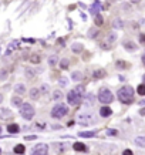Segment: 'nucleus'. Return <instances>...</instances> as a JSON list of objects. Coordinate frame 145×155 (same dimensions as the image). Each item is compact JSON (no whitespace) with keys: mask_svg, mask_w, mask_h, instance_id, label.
I'll return each mask as SVG.
<instances>
[{"mask_svg":"<svg viewBox=\"0 0 145 155\" xmlns=\"http://www.w3.org/2000/svg\"><path fill=\"white\" fill-rule=\"evenodd\" d=\"M134 95H135V91L131 85H124L117 93V97L122 104H131L134 101Z\"/></svg>","mask_w":145,"mask_h":155,"instance_id":"nucleus-1","label":"nucleus"},{"mask_svg":"<svg viewBox=\"0 0 145 155\" xmlns=\"http://www.w3.org/2000/svg\"><path fill=\"white\" fill-rule=\"evenodd\" d=\"M51 118L54 120H60V118H63V117H66L68 114V107H67L66 104H56L53 108H51Z\"/></svg>","mask_w":145,"mask_h":155,"instance_id":"nucleus-2","label":"nucleus"},{"mask_svg":"<svg viewBox=\"0 0 145 155\" xmlns=\"http://www.w3.org/2000/svg\"><path fill=\"white\" fill-rule=\"evenodd\" d=\"M34 114H36V110H34L33 105L29 103H23V105L20 107V115L23 117L24 120L30 121V120H33Z\"/></svg>","mask_w":145,"mask_h":155,"instance_id":"nucleus-3","label":"nucleus"},{"mask_svg":"<svg viewBox=\"0 0 145 155\" xmlns=\"http://www.w3.org/2000/svg\"><path fill=\"white\" fill-rule=\"evenodd\" d=\"M98 101L101 104H110L114 101V94H112L111 90L108 88H100L98 91Z\"/></svg>","mask_w":145,"mask_h":155,"instance_id":"nucleus-4","label":"nucleus"},{"mask_svg":"<svg viewBox=\"0 0 145 155\" xmlns=\"http://www.w3.org/2000/svg\"><path fill=\"white\" fill-rule=\"evenodd\" d=\"M117 37H118V36H117V33H115V32H110L105 36V39L103 40V43L100 44V47H101L103 50H110V48H111V46L115 43Z\"/></svg>","mask_w":145,"mask_h":155,"instance_id":"nucleus-5","label":"nucleus"},{"mask_svg":"<svg viewBox=\"0 0 145 155\" xmlns=\"http://www.w3.org/2000/svg\"><path fill=\"white\" fill-rule=\"evenodd\" d=\"M81 98H83V95H80L75 90H70L67 93V103L71 104V105H75V104L81 103Z\"/></svg>","mask_w":145,"mask_h":155,"instance_id":"nucleus-6","label":"nucleus"},{"mask_svg":"<svg viewBox=\"0 0 145 155\" xmlns=\"http://www.w3.org/2000/svg\"><path fill=\"white\" fill-rule=\"evenodd\" d=\"M30 155H48V145L47 144H37V145H34Z\"/></svg>","mask_w":145,"mask_h":155,"instance_id":"nucleus-7","label":"nucleus"},{"mask_svg":"<svg viewBox=\"0 0 145 155\" xmlns=\"http://www.w3.org/2000/svg\"><path fill=\"white\" fill-rule=\"evenodd\" d=\"M91 118H94L92 114H78L77 121L81 125H90V123H94V120H91Z\"/></svg>","mask_w":145,"mask_h":155,"instance_id":"nucleus-8","label":"nucleus"},{"mask_svg":"<svg viewBox=\"0 0 145 155\" xmlns=\"http://www.w3.org/2000/svg\"><path fill=\"white\" fill-rule=\"evenodd\" d=\"M122 47L130 53H134V51L138 50V44H135V41H131V40H125V41H122Z\"/></svg>","mask_w":145,"mask_h":155,"instance_id":"nucleus-9","label":"nucleus"},{"mask_svg":"<svg viewBox=\"0 0 145 155\" xmlns=\"http://www.w3.org/2000/svg\"><path fill=\"white\" fill-rule=\"evenodd\" d=\"M10 118H13V112L12 111L9 110V108H0V120L7 121Z\"/></svg>","mask_w":145,"mask_h":155,"instance_id":"nucleus-10","label":"nucleus"},{"mask_svg":"<svg viewBox=\"0 0 145 155\" xmlns=\"http://www.w3.org/2000/svg\"><path fill=\"white\" fill-rule=\"evenodd\" d=\"M111 114H112V110L110 107H107V105H104V107L100 108V115L103 117V118H107V117H110Z\"/></svg>","mask_w":145,"mask_h":155,"instance_id":"nucleus-11","label":"nucleus"},{"mask_svg":"<svg viewBox=\"0 0 145 155\" xmlns=\"http://www.w3.org/2000/svg\"><path fill=\"white\" fill-rule=\"evenodd\" d=\"M14 93H16L17 95H23V94L26 93V85L21 84V83H17V84L14 85Z\"/></svg>","mask_w":145,"mask_h":155,"instance_id":"nucleus-12","label":"nucleus"},{"mask_svg":"<svg viewBox=\"0 0 145 155\" xmlns=\"http://www.w3.org/2000/svg\"><path fill=\"white\" fill-rule=\"evenodd\" d=\"M100 10H101V4H100V1H95V3L91 6V9H90V14H92V16L95 17L97 14H100L98 13Z\"/></svg>","mask_w":145,"mask_h":155,"instance_id":"nucleus-13","label":"nucleus"},{"mask_svg":"<svg viewBox=\"0 0 145 155\" xmlns=\"http://www.w3.org/2000/svg\"><path fill=\"white\" fill-rule=\"evenodd\" d=\"M72 148H74V151H77V152H86L87 151V147L83 142H75V144L72 145Z\"/></svg>","mask_w":145,"mask_h":155,"instance_id":"nucleus-14","label":"nucleus"},{"mask_svg":"<svg viewBox=\"0 0 145 155\" xmlns=\"http://www.w3.org/2000/svg\"><path fill=\"white\" fill-rule=\"evenodd\" d=\"M71 78L75 81V83H80V81H83V78H84V74L81 73V71H74L71 74Z\"/></svg>","mask_w":145,"mask_h":155,"instance_id":"nucleus-15","label":"nucleus"},{"mask_svg":"<svg viewBox=\"0 0 145 155\" xmlns=\"http://www.w3.org/2000/svg\"><path fill=\"white\" fill-rule=\"evenodd\" d=\"M70 48H71V51H72V53L78 54V53L83 51V48H84V47H83V44H81V43H72Z\"/></svg>","mask_w":145,"mask_h":155,"instance_id":"nucleus-16","label":"nucleus"},{"mask_svg":"<svg viewBox=\"0 0 145 155\" xmlns=\"http://www.w3.org/2000/svg\"><path fill=\"white\" fill-rule=\"evenodd\" d=\"M40 93H41V91H40L39 88H36V87L29 91V94H30V98H31V100H39V98H40Z\"/></svg>","mask_w":145,"mask_h":155,"instance_id":"nucleus-17","label":"nucleus"},{"mask_svg":"<svg viewBox=\"0 0 145 155\" xmlns=\"http://www.w3.org/2000/svg\"><path fill=\"white\" fill-rule=\"evenodd\" d=\"M7 131H9L10 134H19L20 127L17 124H9V125H7Z\"/></svg>","mask_w":145,"mask_h":155,"instance_id":"nucleus-18","label":"nucleus"},{"mask_svg":"<svg viewBox=\"0 0 145 155\" xmlns=\"http://www.w3.org/2000/svg\"><path fill=\"white\" fill-rule=\"evenodd\" d=\"M134 142H135V145H138V147H141V148H145V137H135L134 138Z\"/></svg>","mask_w":145,"mask_h":155,"instance_id":"nucleus-19","label":"nucleus"},{"mask_svg":"<svg viewBox=\"0 0 145 155\" xmlns=\"http://www.w3.org/2000/svg\"><path fill=\"white\" fill-rule=\"evenodd\" d=\"M107 76V73H105V70H95L94 73H92V77L95 78V80H98V78H104Z\"/></svg>","mask_w":145,"mask_h":155,"instance_id":"nucleus-20","label":"nucleus"},{"mask_svg":"<svg viewBox=\"0 0 145 155\" xmlns=\"http://www.w3.org/2000/svg\"><path fill=\"white\" fill-rule=\"evenodd\" d=\"M92 103H94V95H92V94H87V95H84V105H86V107L92 105Z\"/></svg>","mask_w":145,"mask_h":155,"instance_id":"nucleus-21","label":"nucleus"},{"mask_svg":"<svg viewBox=\"0 0 145 155\" xmlns=\"http://www.w3.org/2000/svg\"><path fill=\"white\" fill-rule=\"evenodd\" d=\"M124 26H125V23L121 19L112 20V27H114V29H124Z\"/></svg>","mask_w":145,"mask_h":155,"instance_id":"nucleus-22","label":"nucleus"},{"mask_svg":"<svg viewBox=\"0 0 145 155\" xmlns=\"http://www.w3.org/2000/svg\"><path fill=\"white\" fill-rule=\"evenodd\" d=\"M16 154H19V155H23L24 152H26V147L23 145V144H17L16 147H14V149H13Z\"/></svg>","mask_w":145,"mask_h":155,"instance_id":"nucleus-23","label":"nucleus"},{"mask_svg":"<svg viewBox=\"0 0 145 155\" xmlns=\"http://www.w3.org/2000/svg\"><path fill=\"white\" fill-rule=\"evenodd\" d=\"M59 63H60L59 57H57L56 54H53V56H50V57H48V65H50V67H54V65L59 64Z\"/></svg>","mask_w":145,"mask_h":155,"instance_id":"nucleus-24","label":"nucleus"},{"mask_svg":"<svg viewBox=\"0 0 145 155\" xmlns=\"http://www.w3.org/2000/svg\"><path fill=\"white\" fill-rule=\"evenodd\" d=\"M12 104H13L14 107H21V105H23L21 97H20V95H14V97L12 98Z\"/></svg>","mask_w":145,"mask_h":155,"instance_id":"nucleus-25","label":"nucleus"},{"mask_svg":"<svg viewBox=\"0 0 145 155\" xmlns=\"http://www.w3.org/2000/svg\"><path fill=\"white\" fill-rule=\"evenodd\" d=\"M59 64H60V67H61L63 70H67V68H68V65H70V60H68V58H61Z\"/></svg>","mask_w":145,"mask_h":155,"instance_id":"nucleus-26","label":"nucleus"},{"mask_svg":"<svg viewBox=\"0 0 145 155\" xmlns=\"http://www.w3.org/2000/svg\"><path fill=\"white\" fill-rule=\"evenodd\" d=\"M94 23H95V26H97V27H101V26H103V23H104V19H103V16H101V14H97V16L94 17Z\"/></svg>","mask_w":145,"mask_h":155,"instance_id":"nucleus-27","label":"nucleus"},{"mask_svg":"<svg viewBox=\"0 0 145 155\" xmlns=\"http://www.w3.org/2000/svg\"><path fill=\"white\" fill-rule=\"evenodd\" d=\"M63 98V93L60 90H56V91H53V100L54 101H60Z\"/></svg>","mask_w":145,"mask_h":155,"instance_id":"nucleus-28","label":"nucleus"},{"mask_svg":"<svg viewBox=\"0 0 145 155\" xmlns=\"http://www.w3.org/2000/svg\"><path fill=\"white\" fill-rule=\"evenodd\" d=\"M95 135V131H87V132H78V137H84V138H90V137Z\"/></svg>","mask_w":145,"mask_h":155,"instance_id":"nucleus-29","label":"nucleus"},{"mask_svg":"<svg viewBox=\"0 0 145 155\" xmlns=\"http://www.w3.org/2000/svg\"><path fill=\"white\" fill-rule=\"evenodd\" d=\"M40 56L39 54H31V57H30V63H33V64H39L40 63Z\"/></svg>","mask_w":145,"mask_h":155,"instance_id":"nucleus-30","label":"nucleus"},{"mask_svg":"<svg viewBox=\"0 0 145 155\" xmlns=\"http://www.w3.org/2000/svg\"><path fill=\"white\" fill-rule=\"evenodd\" d=\"M137 93L138 95H145V84H139L137 87Z\"/></svg>","mask_w":145,"mask_h":155,"instance_id":"nucleus-31","label":"nucleus"},{"mask_svg":"<svg viewBox=\"0 0 145 155\" xmlns=\"http://www.w3.org/2000/svg\"><path fill=\"white\" fill-rule=\"evenodd\" d=\"M59 84L61 85V87H66V85L68 84V78H67V77H60Z\"/></svg>","mask_w":145,"mask_h":155,"instance_id":"nucleus-32","label":"nucleus"},{"mask_svg":"<svg viewBox=\"0 0 145 155\" xmlns=\"http://www.w3.org/2000/svg\"><path fill=\"white\" fill-rule=\"evenodd\" d=\"M34 76H36V71L31 70V68H27L26 70V77L27 78H33Z\"/></svg>","mask_w":145,"mask_h":155,"instance_id":"nucleus-33","label":"nucleus"},{"mask_svg":"<svg viewBox=\"0 0 145 155\" xmlns=\"http://www.w3.org/2000/svg\"><path fill=\"white\" fill-rule=\"evenodd\" d=\"M74 90L77 91L80 95H83V97H84V87H83V85H77V87H75Z\"/></svg>","mask_w":145,"mask_h":155,"instance_id":"nucleus-34","label":"nucleus"},{"mask_svg":"<svg viewBox=\"0 0 145 155\" xmlns=\"http://www.w3.org/2000/svg\"><path fill=\"white\" fill-rule=\"evenodd\" d=\"M115 65H117V68H125L127 67V64L122 61V60H118V61L115 63Z\"/></svg>","mask_w":145,"mask_h":155,"instance_id":"nucleus-35","label":"nucleus"},{"mask_svg":"<svg viewBox=\"0 0 145 155\" xmlns=\"http://www.w3.org/2000/svg\"><path fill=\"white\" fill-rule=\"evenodd\" d=\"M40 91H41V93H44V94H47V93L50 91V88H48V84H43L41 87H40Z\"/></svg>","mask_w":145,"mask_h":155,"instance_id":"nucleus-36","label":"nucleus"},{"mask_svg":"<svg viewBox=\"0 0 145 155\" xmlns=\"http://www.w3.org/2000/svg\"><path fill=\"white\" fill-rule=\"evenodd\" d=\"M97 34H98V29H94V30H91V32H88V36H90V39H94Z\"/></svg>","mask_w":145,"mask_h":155,"instance_id":"nucleus-37","label":"nucleus"},{"mask_svg":"<svg viewBox=\"0 0 145 155\" xmlns=\"http://www.w3.org/2000/svg\"><path fill=\"white\" fill-rule=\"evenodd\" d=\"M7 78V71L6 70H0V81L6 80Z\"/></svg>","mask_w":145,"mask_h":155,"instance_id":"nucleus-38","label":"nucleus"},{"mask_svg":"<svg viewBox=\"0 0 145 155\" xmlns=\"http://www.w3.org/2000/svg\"><path fill=\"white\" fill-rule=\"evenodd\" d=\"M139 43L141 44H145V34H141L139 36Z\"/></svg>","mask_w":145,"mask_h":155,"instance_id":"nucleus-39","label":"nucleus"},{"mask_svg":"<svg viewBox=\"0 0 145 155\" xmlns=\"http://www.w3.org/2000/svg\"><path fill=\"white\" fill-rule=\"evenodd\" d=\"M107 134H108V135H115V134H117V131H115V129H108V131H107Z\"/></svg>","mask_w":145,"mask_h":155,"instance_id":"nucleus-40","label":"nucleus"},{"mask_svg":"<svg viewBox=\"0 0 145 155\" xmlns=\"http://www.w3.org/2000/svg\"><path fill=\"white\" fill-rule=\"evenodd\" d=\"M122 155H134V154H132L131 149H125V151L122 152Z\"/></svg>","mask_w":145,"mask_h":155,"instance_id":"nucleus-41","label":"nucleus"},{"mask_svg":"<svg viewBox=\"0 0 145 155\" xmlns=\"http://www.w3.org/2000/svg\"><path fill=\"white\" fill-rule=\"evenodd\" d=\"M139 114H141V115H145V108H142V110L139 111Z\"/></svg>","mask_w":145,"mask_h":155,"instance_id":"nucleus-42","label":"nucleus"},{"mask_svg":"<svg viewBox=\"0 0 145 155\" xmlns=\"http://www.w3.org/2000/svg\"><path fill=\"white\" fill-rule=\"evenodd\" d=\"M139 105H145V98H144V100H141V101H139Z\"/></svg>","mask_w":145,"mask_h":155,"instance_id":"nucleus-43","label":"nucleus"},{"mask_svg":"<svg viewBox=\"0 0 145 155\" xmlns=\"http://www.w3.org/2000/svg\"><path fill=\"white\" fill-rule=\"evenodd\" d=\"M3 103V94H1V93H0V104Z\"/></svg>","mask_w":145,"mask_h":155,"instance_id":"nucleus-44","label":"nucleus"},{"mask_svg":"<svg viewBox=\"0 0 145 155\" xmlns=\"http://www.w3.org/2000/svg\"><path fill=\"white\" fill-rule=\"evenodd\" d=\"M142 61H144V64H145V53L142 54Z\"/></svg>","mask_w":145,"mask_h":155,"instance_id":"nucleus-45","label":"nucleus"},{"mask_svg":"<svg viewBox=\"0 0 145 155\" xmlns=\"http://www.w3.org/2000/svg\"><path fill=\"white\" fill-rule=\"evenodd\" d=\"M0 134H1V127H0Z\"/></svg>","mask_w":145,"mask_h":155,"instance_id":"nucleus-46","label":"nucleus"},{"mask_svg":"<svg viewBox=\"0 0 145 155\" xmlns=\"http://www.w3.org/2000/svg\"><path fill=\"white\" fill-rule=\"evenodd\" d=\"M144 84H145V76H144Z\"/></svg>","mask_w":145,"mask_h":155,"instance_id":"nucleus-47","label":"nucleus"},{"mask_svg":"<svg viewBox=\"0 0 145 155\" xmlns=\"http://www.w3.org/2000/svg\"><path fill=\"white\" fill-rule=\"evenodd\" d=\"M0 154H1V148H0Z\"/></svg>","mask_w":145,"mask_h":155,"instance_id":"nucleus-48","label":"nucleus"}]
</instances>
